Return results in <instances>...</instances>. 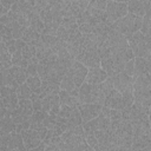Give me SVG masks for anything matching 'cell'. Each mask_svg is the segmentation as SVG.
I'll return each mask as SVG.
<instances>
[{"label": "cell", "instance_id": "obj_1", "mask_svg": "<svg viewBox=\"0 0 151 151\" xmlns=\"http://www.w3.org/2000/svg\"><path fill=\"white\" fill-rule=\"evenodd\" d=\"M142 25H143V18H139V17H136V15L129 13L126 17L113 22L112 27L117 32L123 34L124 37L129 38L132 34L139 32L142 28Z\"/></svg>", "mask_w": 151, "mask_h": 151}, {"label": "cell", "instance_id": "obj_2", "mask_svg": "<svg viewBox=\"0 0 151 151\" xmlns=\"http://www.w3.org/2000/svg\"><path fill=\"white\" fill-rule=\"evenodd\" d=\"M129 14L127 9V2H120V1H107L106 5V15L109 20L113 24L117 20L126 17Z\"/></svg>", "mask_w": 151, "mask_h": 151}, {"label": "cell", "instance_id": "obj_3", "mask_svg": "<svg viewBox=\"0 0 151 151\" xmlns=\"http://www.w3.org/2000/svg\"><path fill=\"white\" fill-rule=\"evenodd\" d=\"M87 72H88V68L85 65H83L81 63L76 60L73 63V65L67 70L66 74L74 81L77 87H80L85 83V79L87 77Z\"/></svg>", "mask_w": 151, "mask_h": 151}, {"label": "cell", "instance_id": "obj_4", "mask_svg": "<svg viewBox=\"0 0 151 151\" xmlns=\"http://www.w3.org/2000/svg\"><path fill=\"white\" fill-rule=\"evenodd\" d=\"M110 80L112 81L113 87L120 92V93H125V92H130L133 91V78L130 77L129 74H126L125 72H122L114 77H109Z\"/></svg>", "mask_w": 151, "mask_h": 151}, {"label": "cell", "instance_id": "obj_5", "mask_svg": "<svg viewBox=\"0 0 151 151\" xmlns=\"http://www.w3.org/2000/svg\"><path fill=\"white\" fill-rule=\"evenodd\" d=\"M78 109H79V112H80V116L83 119V124H84L92 119H96L99 116L103 106L99 104H81L80 103Z\"/></svg>", "mask_w": 151, "mask_h": 151}, {"label": "cell", "instance_id": "obj_6", "mask_svg": "<svg viewBox=\"0 0 151 151\" xmlns=\"http://www.w3.org/2000/svg\"><path fill=\"white\" fill-rule=\"evenodd\" d=\"M42 112L50 116H58L60 111V99L59 94H53V96H47L46 98L42 99Z\"/></svg>", "mask_w": 151, "mask_h": 151}, {"label": "cell", "instance_id": "obj_7", "mask_svg": "<svg viewBox=\"0 0 151 151\" xmlns=\"http://www.w3.org/2000/svg\"><path fill=\"white\" fill-rule=\"evenodd\" d=\"M76 60L85 65L87 68L100 67V61H101L97 51H84L80 53V55Z\"/></svg>", "mask_w": 151, "mask_h": 151}, {"label": "cell", "instance_id": "obj_8", "mask_svg": "<svg viewBox=\"0 0 151 151\" xmlns=\"http://www.w3.org/2000/svg\"><path fill=\"white\" fill-rule=\"evenodd\" d=\"M21 136L24 139V144L26 146L27 150L34 149L37 146H39L42 143V139L39 134L38 131L32 130V129H27V130H22L21 131Z\"/></svg>", "mask_w": 151, "mask_h": 151}, {"label": "cell", "instance_id": "obj_9", "mask_svg": "<svg viewBox=\"0 0 151 151\" xmlns=\"http://www.w3.org/2000/svg\"><path fill=\"white\" fill-rule=\"evenodd\" d=\"M107 73L101 68V67H94V68H88L87 77L85 79V83L91 84V85H98L104 83L107 79Z\"/></svg>", "mask_w": 151, "mask_h": 151}, {"label": "cell", "instance_id": "obj_10", "mask_svg": "<svg viewBox=\"0 0 151 151\" xmlns=\"http://www.w3.org/2000/svg\"><path fill=\"white\" fill-rule=\"evenodd\" d=\"M61 91L60 88V85L57 84V83H53V81H42L40 88L34 92L38 94V97L42 100L44 98H46L47 96H53V94H59Z\"/></svg>", "mask_w": 151, "mask_h": 151}, {"label": "cell", "instance_id": "obj_11", "mask_svg": "<svg viewBox=\"0 0 151 151\" xmlns=\"http://www.w3.org/2000/svg\"><path fill=\"white\" fill-rule=\"evenodd\" d=\"M78 99L81 104H94V85L84 83L79 87Z\"/></svg>", "mask_w": 151, "mask_h": 151}, {"label": "cell", "instance_id": "obj_12", "mask_svg": "<svg viewBox=\"0 0 151 151\" xmlns=\"http://www.w3.org/2000/svg\"><path fill=\"white\" fill-rule=\"evenodd\" d=\"M103 106H106V107H110L112 110H119L122 111L123 110V96L120 92H118L116 88H113L109 96L106 97L105 99V103Z\"/></svg>", "mask_w": 151, "mask_h": 151}, {"label": "cell", "instance_id": "obj_13", "mask_svg": "<svg viewBox=\"0 0 151 151\" xmlns=\"http://www.w3.org/2000/svg\"><path fill=\"white\" fill-rule=\"evenodd\" d=\"M134 103L150 107L151 106V88H142V90H133Z\"/></svg>", "mask_w": 151, "mask_h": 151}, {"label": "cell", "instance_id": "obj_14", "mask_svg": "<svg viewBox=\"0 0 151 151\" xmlns=\"http://www.w3.org/2000/svg\"><path fill=\"white\" fill-rule=\"evenodd\" d=\"M0 61H1V71L9 70L13 64H12V54L8 52L5 42L0 41Z\"/></svg>", "mask_w": 151, "mask_h": 151}, {"label": "cell", "instance_id": "obj_15", "mask_svg": "<svg viewBox=\"0 0 151 151\" xmlns=\"http://www.w3.org/2000/svg\"><path fill=\"white\" fill-rule=\"evenodd\" d=\"M127 9L130 14H133L139 18L145 17V1H129L127 2Z\"/></svg>", "mask_w": 151, "mask_h": 151}, {"label": "cell", "instance_id": "obj_16", "mask_svg": "<svg viewBox=\"0 0 151 151\" xmlns=\"http://www.w3.org/2000/svg\"><path fill=\"white\" fill-rule=\"evenodd\" d=\"M1 105H2L5 109H7V111H8L9 113H11L12 111L17 110L18 106H19V98H18V96H17V92H15V93H12V94H9V96H7V97L1 98Z\"/></svg>", "mask_w": 151, "mask_h": 151}, {"label": "cell", "instance_id": "obj_17", "mask_svg": "<svg viewBox=\"0 0 151 151\" xmlns=\"http://www.w3.org/2000/svg\"><path fill=\"white\" fill-rule=\"evenodd\" d=\"M139 76H149L147 72V61L144 58H134V73L133 80Z\"/></svg>", "mask_w": 151, "mask_h": 151}, {"label": "cell", "instance_id": "obj_18", "mask_svg": "<svg viewBox=\"0 0 151 151\" xmlns=\"http://www.w3.org/2000/svg\"><path fill=\"white\" fill-rule=\"evenodd\" d=\"M22 40L26 42V44H29V45H33V46H37L40 40H41V34L35 32L34 29H32L31 27L26 28L24 35H22Z\"/></svg>", "mask_w": 151, "mask_h": 151}, {"label": "cell", "instance_id": "obj_19", "mask_svg": "<svg viewBox=\"0 0 151 151\" xmlns=\"http://www.w3.org/2000/svg\"><path fill=\"white\" fill-rule=\"evenodd\" d=\"M59 99H60V105H66V106H71V107H78L80 101L78 98L72 97L68 92L61 90L59 93Z\"/></svg>", "mask_w": 151, "mask_h": 151}, {"label": "cell", "instance_id": "obj_20", "mask_svg": "<svg viewBox=\"0 0 151 151\" xmlns=\"http://www.w3.org/2000/svg\"><path fill=\"white\" fill-rule=\"evenodd\" d=\"M28 20H29V27H31L32 29H34L35 32L42 34L44 28H45V24H44V21L40 19L39 14L35 13V12L31 13V14L28 15Z\"/></svg>", "mask_w": 151, "mask_h": 151}, {"label": "cell", "instance_id": "obj_21", "mask_svg": "<svg viewBox=\"0 0 151 151\" xmlns=\"http://www.w3.org/2000/svg\"><path fill=\"white\" fill-rule=\"evenodd\" d=\"M8 71H9V73H11V76L19 83V85L26 83V80H27V78H28L26 70H24V68H21V67H19V66H12Z\"/></svg>", "mask_w": 151, "mask_h": 151}, {"label": "cell", "instance_id": "obj_22", "mask_svg": "<svg viewBox=\"0 0 151 151\" xmlns=\"http://www.w3.org/2000/svg\"><path fill=\"white\" fill-rule=\"evenodd\" d=\"M1 73H2V86H7V87H9L11 90H13V91L17 92V90H18V87H19L20 85H19V83L11 76L9 71H8V70L1 71Z\"/></svg>", "mask_w": 151, "mask_h": 151}, {"label": "cell", "instance_id": "obj_23", "mask_svg": "<svg viewBox=\"0 0 151 151\" xmlns=\"http://www.w3.org/2000/svg\"><path fill=\"white\" fill-rule=\"evenodd\" d=\"M18 110L21 112V114H24L25 117H31L34 112L33 109V103L31 99H21L19 100V106Z\"/></svg>", "mask_w": 151, "mask_h": 151}, {"label": "cell", "instance_id": "obj_24", "mask_svg": "<svg viewBox=\"0 0 151 151\" xmlns=\"http://www.w3.org/2000/svg\"><path fill=\"white\" fill-rule=\"evenodd\" d=\"M35 48H37V58H38L39 61H40V60H44L45 58H47V57H50L51 54L54 53L48 46H46V45L42 42V40H40V42L35 46Z\"/></svg>", "mask_w": 151, "mask_h": 151}, {"label": "cell", "instance_id": "obj_25", "mask_svg": "<svg viewBox=\"0 0 151 151\" xmlns=\"http://www.w3.org/2000/svg\"><path fill=\"white\" fill-rule=\"evenodd\" d=\"M32 94H33V91L28 87V85L26 83L21 84L17 90V96H18L19 100H21V99H31Z\"/></svg>", "mask_w": 151, "mask_h": 151}, {"label": "cell", "instance_id": "obj_26", "mask_svg": "<svg viewBox=\"0 0 151 151\" xmlns=\"http://www.w3.org/2000/svg\"><path fill=\"white\" fill-rule=\"evenodd\" d=\"M21 53H22V57H24L27 61H29L31 59H33V58L37 57V48H35V46H33V45L26 44L25 47L21 50Z\"/></svg>", "mask_w": 151, "mask_h": 151}, {"label": "cell", "instance_id": "obj_27", "mask_svg": "<svg viewBox=\"0 0 151 151\" xmlns=\"http://www.w3.org/2000/svg\"><path fill=\"white\" fill-rule=\"evenodd\" d=\"M64 28L68 29V31H73V29H78L79 26L77 24V19L74 17H65L61 21V25Z\"/></svg>", "mask_w": 151, "mask_h": 151}, {"label": "cell", "instance_id": "obj_28", "mask_svg": "<svg viewBox=\"0 0 151 151\" xmlns=\"http://www.w3.org/2000/svg\"><path fill=\"white\" fill-rule=\"evenodd\" d=\"M26 84L28 85V87L33 91V92H37L41 84H42V80L39 78V76H34V77H28L27 80H26Z\"/></svg>", "mask_w": 151, "mask_h": 151}, {"label": "cell", "instance_id": "obj_29", "mask_svg": "<svg viewBox=\"0 0 151 151\" xmlns=\"http://www.w3.org/2000/svg\"><path fill=\"white\" fill-rule=\"evenodd\" d=\"M83 127H84V132H85V136L87 134H92L94 133V131L98 130V119H92L87 123H84L83 124Z\"/></svg>", "mask_w": 151, "mask_h": 151}, {"label": "cell", "instance_id": "obj_30", "mask_svg": "<svg viewBox=\"0 0 151 151\" xmlns=\"http://www.w3.org/2000/svg\"><path fill=\"white\" fill-rule=\"evenodd\" d=\"M142 34L149 40L151 41V20L147 18H143V25L140 28Z\"/></svg>", "mask_w": 151, "mask_h": 151}, {"label": "cell", "instance_id": "obj_31", "mask_svg": "<svg viewBox=\"0 0 151 151\" xmlns=\"http://www.w3.org/2000/svg\"><path fill=\"white\" fill-rule=\"evenodd\" d=\"M11 31H12V34H13V39L18 40V39H22V35H24V33L26 31V27H24V26H21V25H19L17 22L11 28Z\"/></svg>", "mask_w": 151, "mask_h": 151}, {"label": "cell", "instance_id": "obj_32", "mask_svg": "<svg viewBox=\"0 0 151 151\" xmlns=\"http://www.w3.org/2000/svg\"><path fill=\"white\" fill-rule=\"evenodd\" d=\"M0 37H1V41L2 42H7V41L13 39L12 31L8 27L2 26V25H0Z\"/></svg>", "mask_w": 151, "mask_h": 151}, {"label": "cell", "instance_id": "obj_33", "mask_svg": "<svg viewBox=\"0 0 151 151\" xmlns=\"http://www.w3.org/2000/svg\"><path fill=\"white\" fill-rule=\"evenodd\" d=\"M46 113L42 111H34L33 114L29 117V122L31 123H38V124H42L44 119L46 118Z\"/></svg>", "mask_w": 151, "mask_h": 151}, {"label": "cell", "instance_id": "obj_34", "mask_svg": "<svg viewBox=\"0 0 151 151\" xmlns=\"http://www.w3.org/2000/svg\"><path fill=\"white\" fill-rule=\"evenodd\" d=\"M57 117L58 116H50V114H47L46 118L44 119V123H42L44 126L47 127L48 130H54V127L57 125Z\"/></svg>", "mask_w": 151, "mask_h": 151}, {"label": "cell", "instance_id": "obj_35", "mask_svg": "<svg viewBox=\"0 0 151 151\" xmlns=\"http://www.w3.org/2000/svg\"><path fill=\"white\" fill-rule=\"evenodd\" d=\"M76 109V107H74ZM73 107H71V106H66V105H60V111H59V117H61V118H64V119H68L70 117H71V114H72V112H73V110H74Z\"/></svg>", "mask_w": 151, "mask_h": 151}, {"label": "cell", "instance_id": "obj_36", "mask_svg": "<svg viewBox=\"0 0 151 151\" xmlns=\"http://www.w3.org/2000/svg\"><path fill=\"white\" fill-rule=\"evenodd\" d=\"M57 38L60 39L61 41L67 42L68 41V38H70V31H67L66 28H64L63 26H60L58 28V32H57Z\"/></svg>", "mask_w": 151, "mask_h": 151}, {"label": "cell", "instance_id": "obj_37", "mask_svg": "<svg viewBox=\"0 0 151 151\" xmlns=\"http://www.w3.org/2000/svg\"><path fill=\"white\" fill-rule=\"evenodd\" d=\"M124 72L126 74H129L130 77L133 78V73H134V59H132V60H130V61L126 63L125 68H124Z\"/></svg>", "mask_w": 151, "mask_h": 151}, {"label": "cell", "instance_id": "obj_38", "mask_svg": "<svg viewBox=\"0 0 151 151\" xmlns=\"http://www.w3.org/2000/svg\"><path fill=\"white\" fill-rule=\"evenodd\" d=\"M85 138H86V143H87V145L88 146H91V147H96L97 146V144H98V139H97V137L92 133V134H87V136H85Z\"/></svg>", "mask_w": 151, "mask_h": 151}, {"label": "cell", "instance_id": "obj_39", "mask_svg": "<svg viewBox=\"0 0 151 151\" xmlns=\"http://www.w3.org/2000/svg\"><path fill=\"white\" fill-rule=\"evenodd\" d=\"M26 72H27V76H28V77L38 76V65L28 64V67L26 68Z\"/></svg>", "mask_w": 151, "mask_h": 151}, {"label": "cell", "instance_id": "obj_40", "mask_svg": "<svg viewBox=\"0 0 151 151\" xmlns=\"http://www.w3.org/2000/svg\"><path fill=\"white\" fill-rule=\"evenodd\" d=\"M5 45H6V47H7V50H8V52L13 55L15 52H17V46H15V39H12V40H9V41H7V42H5Z\"/></svg>", "mask_w": 151, "mask_h": 151}, {"label": "cell", "instance_id": "obj_41", "mask_svg": "<svg viewBox=\"0 0 151 151\" xmlns=\"http://www.w3.org/2000/svg\"><path fill=\"white\" fill-rule=\"evenodd\" d=\"M58 147L60 149V151H76L72 146H70L67 143H65L64 140H61L60 143H59V145H58Z\"/></svg>", "mask_w": 151, "mask_h": 151}, {"label": "cell", "instance_id": "obj_42", "mask_svg": "<svg viewBox=\"0 0 151 151\" xmlns=\"http://www.w3.org/2000/svg\"><path fill=\"white\" fill-rule=\"evenodd\" d=\"M45 151H60V149H59L57 145H52V144H50V145H46Z\"/></svg>", "mask_w": 151, "mask_h": 151}, {"label": "cell", "instance_id": "obj_43", "mask_svg": "<svg viewBox=\"0 0 151 151\" xmlns=\"http://www.w3.org/2000/svg\"><path fill=\"white\" fill-rule=\"evenodd\" d=\"M45 149H46V145L44 143H41L39 146H37L34 149H31V150H27V151H45Z\"/></svg>", "mask_w": 151, "mask_h": 151}]
</instances>
